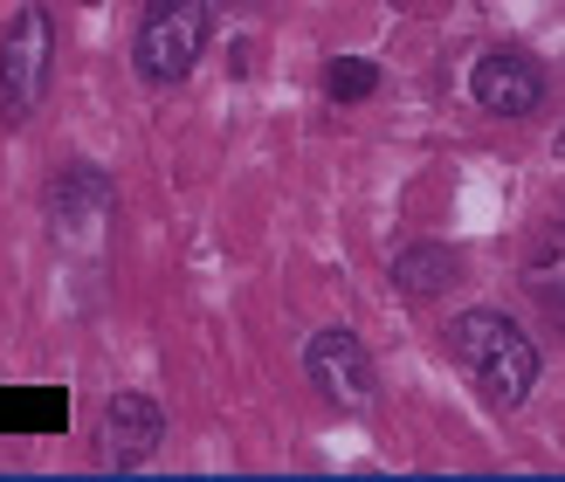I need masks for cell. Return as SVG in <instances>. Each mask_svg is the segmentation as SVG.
I'll return each mask as SVG.
<instances>
[{
    "label": "cell",
    "instance_id": "cell-6",
    "mask_svg": "<svg viewBox=\"0 0 565 482\" xmlns=\"http://www.w3.org/2000/svg\"><path fill=\"white\" fill-rule=\"evenodd\" d=\"M49 214H55V235L70 248H97L110 235V180L97 165H70L49 193Z\"/></svg>",
    "mask_w": 565,
    "mask_h": 482
},
{
    "label": "cell",
    "instance_id": "cell-2",
    "mask_svg": "<svg viewBox=\"0 0 565 482\" xmlns=\"http://www.w3.org/2000/svg\"><path fill=\"white\" fill-rule=\"evenodd\" d=\"M207 0H146V21L131 35V69L146 83H186L207 49Z\"/></svg>",
    "mask_w": 565,
    "mask_h": 482
},
{
    "label": "cell",
    "instance_id": "cell-8",
    "mask_svg": "<svg viewBox=\"0 0 565 482\" xmlns=\"http://www.w3.org/2000/svg\"><path fill=\"white\" fill-rule=\"evenodd\" d=\"M456 276H462V263L441 242H414V248L393 255V282H401V297H441Z\"/></svg>",
    "mask_w": 565,
    "mask_h": 482
},
{
    "label": "cell",
    "instance_id": "cell-9",
    "mask_svg": "<svg viewBox=\"0 0 565 482\" xmlns=\"http://www.w3.org/2000/svg\"><path fill=\"white\" fill-rule=\"evenodd\" d=\"M524 282L539 290V303L565 310V221H552V228L531 242V255H524Z\"/></svg>",
    "mask_w": 565,
    "mask_h": 482
},
{
    "label": "cell",
    "instance_id": "cell-11",
    "mask_svg": "<svg viewBox=\"0 0 565 482\" xmlns=\"http://www.w3.org/2000/svg\"><path fill=\"white\" fill-rule=\"evenodd\" d=\"M552 152H558V159H565V131H558V146H552Z\"/></svg>",
    "mask_w": 565,
    "mask_h": 482
},
{
    "label": "cell",
    "instance_id": "cell-4",
    "mask_svg": "<svg viewBox=\"0 0 565 482\" xmlns=\"http://www.w3.org/2000/svg\"><path fill=\"white\" fill-rule=\"evenodd\" d=\"M303 379L338 414H359V407H373V393H380V365H373V352H365L359 331L331 324V331H318L303 345Z\"/></svg>",
    "mask_w": 565,
    "mask_h": 482
},
{
    "label": "cell",
    "instance_id": "cell-10",
    "mask_svg": "<svg viewBox=\"0 0 565 482\" xmlns=\"http://www.w3.org/2000/svg\"><path fill=\"white\" fill-rule=\"evenodd\" d=\"M373 83H380V69L365 63V55H331L324 63V97H338V104L373 97Z\"/></svg>",
    "mask_w": 565,
    "mask_h": 482
},
{
    "label": "cell",
    "instance_id": "cell-3",
    "mask_svg": "<svg viewBox=\"0 0 565 482\" xmlns=\"http://www.w3.org/2000/svg\"><path fill=\"white\" fill-rule=\"evenodd\" d=\"M49 69H55V21H49L42 0H28L8 21V35H0V125L35 118V104L49 90Z\"/></svg>",
    "mask_w": 565,
    "mask_h": 482
},
{
    "label": "cell",
    "instance_id": "cell-7",
    "mask_svg": "<svg viewBox=\"0 0 565 482\" xmlns=\"http://www.w3.org/2000/svg\"><path fill=\"white\" fill-rule=\"evenodd\" d=\"M166 441V407L146 400V393H118L104 407V456L110 469H146L152 448Z\"/></svg>",
    "mask_w": 565,
    "mask_h": 482
},
{
    "label": "cell",
    "instance_id": "cell-1",
    "mask_svg": "<svg viewBox=\"0 0 565 482\" xmlns=\"http://www.w3.org/2000/svg\"><path fill=\"white\" fill-rule=\"evenodd\" d=\"M448 358L462 365V379L483 393L490 407H524L539 386V345L524 338L518 318L503 310H462L448 324Z\"/></svg>",
    "mask_w": 565,
    "mask_h": 482
},
{
    "label": "cell",
    "instance_id": "cell-5",
    "mask_svg": "<svg viewBox=\"0 0 565 482\" xmlns=\"http://www.w3.org/2000/svg\"><path fill=\"white\" fill-rule=\"evenodd\" d=\"M469 90L490 118H531L545 104V69L531 63L524 49H483L469 69Z\"/></svg>",
    "mask_w": 565,
    "mask_h": 482
}]
</instances>
